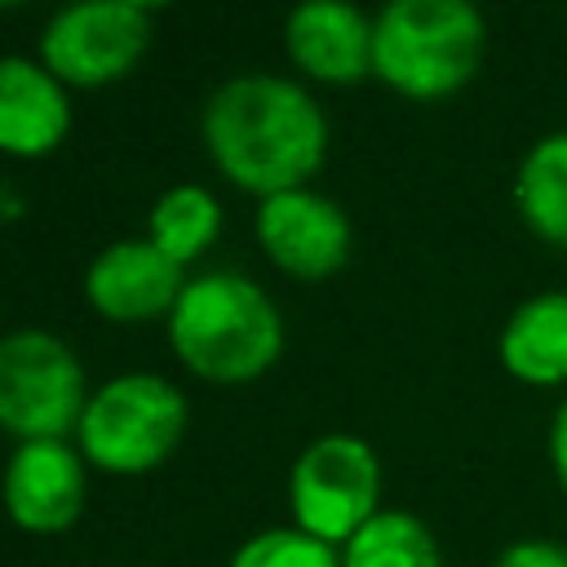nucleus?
<instances>
[{"mask_svg":"<svg viewBox=\"0 0 567 567\" xmlns=\"http://www.w3.org/2000/svg\"><path fill=\"white\" fill-rule=\"evenodd\" d=\"M186 430V399L155 372H124L97 385L75 425L80 456L106 474H146L173 456Z\"/></svg>","mask_w":567,"mask_h":567,"instance_id":"nucleus-4","label":"nucleus"},{"mask_svg":"<svg viewBox=\"0 0 567 567\" xmlns=\"http://www.w3.org/2000/svg\"><path fill=\"white\" fill-rule=\"evenodd\" d=\"M518 221L554 248H567V128L540 133L514 168Z\"/></svg>","mask_w":567,"mask_h":567,"instance_id":"nucleus-14","label":"nucleus"},{"mask_svg":"<svg viewBox=\"0 0 567 567\" xmlns=\"http://www.w3.org/2000/svg\"><path fill=\"white\" fill-rule=\"evenodd\" d=\"M487 53V22L470 0H390L372 18V75L412 102L465 89Z\"/></svg>","mask_w":567,"mask_h":567,"instance_id":"nucleus-3","label":"nucleus"},{"mask_svg":"<svg viewBox=\"0 0 567 567\" xmlns=\"http://www.w3.org/2000/svg\"><path fill=\"white\" fill-rule=\"evenodd\" d=\"M168 341L195 377L239 385L284 354V319L248 275L204 270L186 279L168 315Z\"/></svg>","mask_w":567,"mask_h":567,"instance_id":"nucleus-2","label":"nucleus"},{"mask_svg":"<svg viewBox=\"0 0 567 567\" xmlns=\"http://www.w3.org/2000/svg\"><path fill=\"white\" fill-rule=\"evenodd\" d=\"M341 567H443L434 532L408 509H377L341 549Z\"/></svg>","mask_w":567,"mask_h":567,"instance_id":"nucleus-15","label":"nucleus"},{"mask_svg":"<svg viewBox=\"0 0 567 567\" xmlns=\"http://www.w3.org/2000/svg\"><path fill=\"white\" fill-rule=\"evenodd\" d=\"M492 567H567V545L545 536H523V540H509Z\"/></svg>","mask_w":567,"mask_h":567,"instance_id":"nucleus-18","label":"nucleus"},{"mask_svg":"<svg viewBox=\"0 0 567 567\" xmlns=\"http://www.w3.org/2000/svg\"><path fill=\"white\" fill-rule=\"evenodd\" d=\"M549 470H554L558 487L567 492V394H563V403L554 408V421H549Z\"/></svg>","mask_w":567,"mask_h":567,"instance_id":"nucleus-19","label":"nucleus"},{"mask_svg":"<svg viewBox=\"0 0 567 567\" xmlns=\"http://www.w3.org/2000/svg\"><path fill=\"white\" fill-rule=\"evenodd\" d=\"M288 58L319 84H359L372 75V18L341 0L297 4L284 22Z\"/></svg>","mask_w":567,"mask_h":567,"instance_id":"nucleus-11","label":"nucleus"},{"mask_svg":"<svg viewBox=\"0 0 567 567\" xmlns=\"http://www.w3.org/2000/svg\"><path fill=\"white\" fill-rule=\"evenodd\" d=\"M151 44V9L133 0H89L58 9L40 31V62L75 89L124 80Z\"/></svg>","mask_w":567,"mask_h":567,"instance_id":"nucleus-7","label":"nucleus"},{"mask_svg":"<svg viewBox=\"0 0 567 567\" xmlns=\"http://www.w3.org/2000/svg\"><path fill=\"white\" fill-rule=\"evenodd\" d=\"M84 372L75 350L53 332H9L0 337V430L40 443L66 439L84 416Z\"/></svg>","mask_w":567,"mask_h":567,"instance_id":"nucleus-5","label":"nucleus"},{"mask_svg":"<svg viewBox=\"0 0 567 567\" xmlns=\"http://www.w3.org/2000/svg\"><path fill=\"white\" fill-rule=\"evenodd\" d=\"M204 146L221 177L270 199L306 186L328 155L319 102L284 75H235L204 102Z\"/></svg>","mask_w":567,"mask_h":567,"instance_id":"nucleus-1","label":"nucleus"},{"mask_svg":"<svg viewBox=\"0 0 567 567\" xmlns=\"http://www.w3.org/2000/svg\"><path fill=\"white\" fill-rule=\"evenodd\" d=\"M288 501L301 532L346 545L381 501V461L354 434H319L288 474Z\"/></svg>","mask_w":567,"mask_h":567,"instance_id":"nucleus-6","label":"nucleus"},{"mask_svg":"<svg viewBox=\"0 0 567 567\" xmlns=\"http://www.w3.org/2000/svg\"><path fill=\"white\" fill-rule=\"evenodd\" d=\"M186 279L182 266L168 261L151 239H120L102 248L84 275L89 306L115 323H142V319H168Z\"/></svg>","mask_w":567,"mask_h":567,"instance_id":"nucleus-10","label":"nucleus"},{"mask_svg":"<svg viewBox=\"0 0 567 567\" xmlns=\"http://www.w3.org/2000/svg\"><path fill=\"white\" fill-rule=\"evenodd\" d=\"M496 359L523 385H567V292H532L518 301L501 323Z\"/></svg>","mask_w":567,"mask_h":567,"instance_id":"nucleus-13","label":"nucleus"},{"mask_svg":"<svg viewBox=\"0 0 567 567\" xmlns=\"http://www.w3.org/2000/svg\"><path fill=\"white\" fill-rule=\"evenodd\" d=\"M230 567H341V554L301 527H266L235 549Z\"/></svg>","mask_w":567,"mask_h":567,"instance_id":"nucleus-17","label":"nucleus"},{"mask_svg":"<svg viewBox=\"0 0 567 567\" xmlns=\"http://www.w3.org/2000/svg\"><path fill=\"white\" fill-rule=\"evenodd\" d=\"M221 230V204L213 199V190L186 182V186H173L155 199L151 208V244L177 261V266H190Z\"/></svg>","mask_w":567,"mask_h":567,"instance_id":"nucleus-16","label":"nucleus"},{"mask_svg":"<svg viewBox=\"0 0 567 567\" xmlns=\"http://www.w3.org/2000/svg\"><path fill=\"white\" fill-rule=\"evenodd\" d=\"M71 128L66 84L31 58H0V151L18 159L49 155Z\"/></svg>","mask_w":567,"mask_h":567,"instance_id":"nucleus-12","label":"nucleus"},{"mask_svg":"<svg viewBox=\"0 0 567 567\" xmlns=\"http://www.w3.org/2000/svg\"><path fill=\"white\" fill-rule=\"evenodd\" d=\"M0 496L22 532H66L84 509V456L66 439L18 443V452L4 465Z\"/></svg>","mask_w":567,"mask_h":567,"instance_id":"nucleus-9","label":"nucleus"},{"mask_svg":"<svg viewBox=\"0 0 567 567\" xmlns=\"http://www.w3.org/2000/svg\"><path fill=\"white\" fill-rule=\"evenodd\" d=\"M257 239L266 257L292 279H328L350 261V217L337 199L310 186L261 199Z\"/></svg>","mask_w":567,"mask_h":567,"instance_id":"nucleus-8","label":"nucleus"}]
</instances>
